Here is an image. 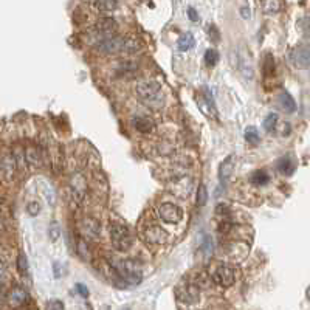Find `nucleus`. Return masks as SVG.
Returning <instances> with one entry per match:
<instances>
[{
    "mask_svg": "<svg viewBox=\"0 0 310 310\" xmlns=\"http://www.w3.org/2000/svg\"><path fill=\"white\" fill-rule=\"evenodd\" d=\"M135 93L140 99H143L148 106L160 107L161 101V86L157 81H140L135 86Z\"/></svg>",
    "mask_w": 310,
    "mask_h": 310,
    "instance_id": "f257e3e1",
    "label": "nucleus"
},
{
    "mask_svg": "<svg viewBox=\"0 0 310 310\" xmlns=\"http://www.w3.org/2000/svg\"><path fill=\"white\" fill-rule=\"evenodd\" d=\"M115 271L117 274L127 284H132V286H136L142 283L143 279V271L140 268V265L132 261V259H124V261H120L117 265H115Z\"/></svg>",
    "mask_w": 310,
    "mask_h": 310,
    "instance_id": "f03ea898",
    "label": "nucleus"
},
{
    "mask_svg": "<svg viewBox=\"0 0 310 310\" xmlns=\"http://www.w3.org/2000/svg\"><path fill=\"white\" fill-rule=\"evenodd\" d=\"M110 240L118 251H127L133 244L130 231L121 223H114L110 227Z\"/></svg>",
    "mask_w": 310,
    "mask_h": 310,
    "instance_id": "7ed1b4c3",
    "label": "nucleus"
},
{
    "mask_svg": "<svg viewBox=\"0 0 310 310\" xmlns=\"http://www.w3.org/2000/svg\"><path fill=\"white\" fill-rule=\"evenodd\" d=\"M124 41H126V38H121V36L104 38L95 44V48L102 54H123Z\"/></svg>",
    "mask_w": 310,
    "mask_h": 310,
    "instance_id": "20e7f679",
    "label": "nucleus"
},
{
    "mask_svg": "<svg viewBox=\"0 0 310 310\" xmlns=\"http://www.w3.org/2000/svg\"><path fill=\"white\" fill-rule=\"evenodd\" d=\"M118 31V23L115 19L112 17H101L96 25H95V44L104 38H110L115 36V33Z\"/></svg>",
    "mask_w": 310,
    "mask_h": 310,
    "instance_id": "39448f33",
    "label": "nucleus"
},
{
    "mask_svg": "<svg viewBox=\"0 0 310 310\" xmlns=\"http://www.w3.org/2000/svg\"><path fill=\"white\" fill-rule=\"evenodd\" d=\"M213 281L220 287H231L236 281V273L230 265H219L213 273Z\"/></svg>",
    "mask_w": 310,
    "mask_h": 310,
    "instance_id": "423d86ee",
    "label": "nucleus"
},
{
    "mask_svg": "<svg viewBox=\"0 0 310 310\" xmlns=\"http://www.w3.org/2000/svg\"><path fill=\"white\" fill-rule=\"evenodd\" d=\"M158 216L166 223H179L183 219V210L176 203H163L158 208Z\"/></svg>",
    "mask_w": 310,
    "mask_h": 310,
    "instance_id": "0eeeda50",
    "label": "nucleus"
},
{
    "mask_svg": "<svg viewBox=\"0 0 310 310\" xmlns=\"http://www.w3.org/2000/svg\"><path fill=\"white\" fill-rule=\"evenodd\" d=\"M70 192H72V199L76 203L84 202V197L87 194V182L81 174H73L70 180Z\"/></svg>",
    "mask_w": 310,
    "mask_h": 310,
    "instance_id": "6e6552de",
    "label": "nucleus"
},
{
    "mask_svg": "<svg viewBox=\"0 0 310 310\" xmlns=\"http://www.w3.org/2000/svg\"><path fill=\"white\" fill-rule=\"evenodd\" d=\"M177 298L182 301V302H186V304H195L200 298V290H199V286L195 284H185L183 287H179L177 289Z\"/></svg>",
    "mask_w": 310,
    "mask_h": 310,
    "instance_id": "1a4fd4ad",
    "label": "nucleus"
},
{
    "mask_svg": "<svg viewBox=\"0 0 310 310\" xmlns=\"http://www.w3.org/2000/svg\"><path fill=\"white\" fill-rule=\"evenodd\" d=\"M292 62L295 64V67L298 68H308V64H310V50L307 45H299L296 47L292 54Z\"/></svg>",
    "mask_w": 310,
    "mask_h": 310,
    "instance_id": "9d476101",
    "label": "nucleus"
},
{
    "mask_svg": "<svg viewBox=\"0 0 310 310\" xmlns=\"http://www.w3.org/2000/svg\"><path fill=\"white\" fill-rule=\"evenodd\" d=\"M145 237L149 244L160 245L169 239V234L161 227H158V225H149V227L145 230Z\"/></svg>",
    "mask_w": 310,
    "mask_h": 310,
    "instance_id": "9b49d317",
    "label": "nucleus"
},
{
    "mask_svg": "<svg viewBox=\"0 0 310 310\" xmlns=\"http://www.w3.org/2000/svg\"><path fill=\"white\" fill-rule=\"evenodd\" d=\"M81 228L84 231L87 237L90 239H98L101 234V227H99V222L93 217H84L81 220Z\"/></svg>",
    "mask_w": 310,
    "mask_h": 310,
    "instance_id": "f8f14e48",
    "label": "nucleus"
},
{
    "mask_svg": "<svg viewBox=\"0 0 310 310\" xmlns=\"http://www.w3.org/2000/svg\"><path fill=\"white\" fill-rule=\"evenodd\" d=\"M16 173V160L10 155L0 160V179L4 182H11Z\"/></svg>",
    "mask_w": 310,
    "mask_h": 310,
    "instance_id": "ddd939ff",
    "label": "nucleus"
},
{
    "mask_svg": "<svg viewBox=\"0 0 310 310\" xmlns=\"http://www.w3.org/2000/svg\"><path fill=\"white\" fill-rule=\"evenodd\" d=\"M234 166H236V157L234 155H228L225 158L219 167V177L220 180H228L234 171Z\"/></svg>",
    "mask_w": 310,
    "mask_h": 310,
    "instance_id": "4468645a",
    "label": "nucleus"
},
{
    "mask_svg": "<svg viewBox=\"0 0 310 310\" xmlns=\"http://www.w3.org/2000/svg\"><path fill=\"white\" fill-rule=\"evenodd\" d=\"M132 126L135 127V130L142 132V133H149L155 127L154 121L149 117H133L132 118Z\"/></svg>",
    "mask_w": 310,
    "mask_h": 310,
    "instance_id": "2eb2a0df",
    "label": "nucleus"
},
{
    "mask_svg": "<svg viewBox=\"0 0 310 310\" xmlns=\"http://www.w3.org/2000/svg\"><path fill=\"white\" fill-rule=\"evenodd\" d=\"M26 298H28V295H26V292L23 289L14 287L8 295V302H10L11 307H19L26 301Z\"/></svg>",
    "mask_w": 310,
    "mask_h": 310,
    "instance_id": "dca6fc26",
    "label": "nucleus"
},
{
    "mask_svg": "<svg viewBox=\"0 0 310 310\" xmlns=\"http://www.w3.org/2000/svg\"><path fill=\"white\" fill-rule=\"evenodd\" d=\"M278 101H279L281 107H283V110H286L287 114H292V112L296 110V102L292 98V95L287 93V92H281L279 96H278Z\"/></svg>",
    "mask_w": 310,
    "mask_h": 310,
    "instance_id": "f3484780",
    "label": "nucleus"
},
{
    "mask_svg": "<svg viewBox=\"0 0 310 310\" xmlns=\"http://www.w3.org/2000/svg\"><path fill=\"white\" fill-rule=\"evenodd\" d=\"M25 161L28 164H33V166H42L44 164L41 152L36 148H26V151H25Z\"/></svg>",
    "mask_w": 310,
    "mask_h": 310,
    "instance_id": "a211bd4d",
    "label": "nucleus"
},
{
    "mask_svg": "<svg viewBox=\"0 0 310 310\" xmlns=\"http://www.w3.org/2000/svg\"><path fill=\"white\" fill-rule=\"evenodd\" d=\"M93 7L99 13H110V11L117 10L118 2L117 0H93Z\"/></svg>",
    "mask_w": 310,
    "mask_h": 310,
    "instance_id": "6ab92c4d",
    "label": "nucleus"
},
{
    "mask_svg": "<svg viewBox=\"0 0 310 310\" xmlns=\"http://www.w3.org/2000/svg\"><path fill=\"white\" fill-rule=\"evenodd\" d=\"M262 10L265 14H276L283 10V2L281 0H262Z\"/></svg>",
    "mask_w": 310,
    "mask_h": 310,
    "instance_id": "aec40b11",
    "label": "nucleus"
},
{
    "mask_svg": "<svg viewBox=\"0 0 310 310\" xmlns=\"http://www.w3.org/2000/svg\"><path fill=\"white\" fill-rule=\"evenodd\" d=\"M278 169H279V171L283 173V174L290 176V174L295 171V163L292 161L290 157H283V158L278 161Z\"/></svg>",
    "mask_w": 310,
    "mask_h": 310,
    "instance_id": "412c9836",
    "label": "nucleus"
},
{
    "mask_svg": "<svg viewBox=\"0 0 310 310\" xmlns=\"http://www.w3.org/2000/svg\"><path fill=\"white\" fill-rule=\"evenodd\" d=\"M250 180H251L253 185L264 186V185H267V183L270 182V177H268V174H267L265 171H255V173L251 174Z\"/></svg>",
    "mask_w": 310,
    "mask_h": 310,
    "instance_id": "4be33fe9",
    "label": "nucleus"
},
{
    "mask_svg": "<svg viewBox=\"0 0 310 310\" xmlns=\"http://www.w3.org/2000/svg\"><path fill=\"white\" fill-rule=\"evenodd\" d=\"M177 45H179V50H180V51H188V50H191V48L194 47V36H192L191 33L183 35V36L179 39Z\"/></svg>",
    "mask_w": 310,
    "mask_h": 310,
    "instance_id": "5701e85b",
    "label": "nucleus"
},
{
    "mask_svg": "<svg viewBox=\"0 0 310 310\" xmlns=\"http://www.w3.org/2000/svg\"><path fill=\"white\" fill-rule=\"evenodd\" d=\"M17 268H19V273L22 276H28V273H30V267H28V259L26 256L23 255V253H20L19 258H17Z\"/></svg>",
    "mask_w": 310,
    "mask_h": 310,
    "instance_id": "b1692460",
    "label": "nucleus"
},
{
    "mask_svg": "<svg viewBox=\"0 0 310 310\" xmlns=\"http://www.w3.org/2000/svg\"><path fill=\"white\" fill-rule=\"evenodd\" d=\"M217 62H219V53L216 50H213V48L206 50V53H205V64L208 67H214Z\"/></svg>",
    "mask_w": 310,
    "mask_h": 310,
    "instance_id": "393cba45",
    "label": "nucleus"
},
{
    "mask_svg": "<svg viewBox=\"0 0 310 310\" xmlns=\"http://www.w3.org/2000/svg\"><path fill=\"white\" fill-rule=\"evenodd\" d=\"M208 202V189L205 185L199 186V191H197V205L199 206H205Z\"/></svg>",
    "mask_w": 310,
    "mask_h": 310,
    "instance_id": "a878e982",
    "label": "nucleus"
},
{
    "mask_svg": "<svg viewBox=\"0 0 310 310\" xmlns=\"http://www.w3.org/2000/svg\"><path fill=\"white\" fill-rule=\"evenodd\" d=\"M273 72H274V59L270 53H267L265 59H264V75L270 76V75H273Z\"/></svg>",
    "mask_w": 310,
    "mask_h": 310,
    "instance_id": "bb28decb",
    "label": "nucleus"
},
{
    "mask_svg": "<svg viewBox=\"0 0 310 310\" xmlns=\"http://www.w3.org/2000/svg\"><path fill=\"white\" fill-rule=\"evenodd\" d=\"M245 138H247V142L248 143H258L259 142V135H258V130H256V127H248L247 130H245Z\"/></svg>",
    "mask_w": 310,
    "mask_h": 310,
    "instance_id": "cd10ccee",
    "label": "nucleus"
},
{
    "mask_svg": "<svg viewBox=\"0 0 310 310\" xmlns=\"http://www.w3.org/2000/svg\"><path fill=\"white\" fill-rule=\"evenodd\" d=\"M276 123H278V115H276V114H270V115L264 120V129H265L267 132H271V130L274 129Z\"/></svg>",
    "mask_w": 310,
    "mask_h": 310,
    "instance_id": "c85d7f7f",
    "label": "nucleus"
},
{
    "mask_svg": "<svg viewBox=\"0 0 310 310\" xmlns=\"http://www.w3.org/2000/svg\"><path fill=\"white\" fill-rule=\"evenodd\" d=\"M48 236H50V239H51L53 242H56V240L59 239V236H61V228L58 227V223H56V222H53V223L50 225Z\"/></svg>",
    "mask_w": 310,
    "mask_h": 310,
    "instance_id": "c756f323",
    "label": "nucleus"
},
{
    "mask_svg": "<svg viewBox=\"0 0 310 310\" xmlns=\"http://www.w3.org/2000/svg\"><path fill=\"white\" fill-rule=\"evenodd\" d=\"M78 253H79V256H81L82 259H89V258H90V253H89L87 244L84 242L82 239L78 240Z\"/></svg>",
    "mask_w": 310,
    "mask_h": 310,
    "instance_id": "7c9ffc66",
    "label": "nucleus"
},
{
    "mask_svg": "<svg viewBox=\"0 0 310 310\" xmlns=\"http://www.w3.org/2000/svg\"><path fill=\"white\" fill-rule=\"evenodd\" d=\"M231 228H233V222H231L230 219H223V220L220 222L219 231H220V233H223V234H227V233H230V231H231Z\"/></svg>",
    "mask_w": 310,
    "mask_h": 310,
    "instance_id": "2f4dec72",
    "label": "nucleus"
},
{
    "mask_svg": "<svg viewBox=\"0 0 310 310\" xmlns=\"http://www.w3.org/2000/svg\"><path fill=\"white\" fill-rule=\"evenodd\" d=\"M26 210H28V214H30V216H38L39 211H41V205L36 200H33V202L28 203Z\"/></svg>",
    "mask_w": 310,
    "mask_h": 310,
    "instance_id": "473e14b6",
    "label": "nucleus"
},
{
    "mask_svg": "<svg viewBox=\"0 0 310 310\" xmlns=\"http://www.w3.org/2000/svg\"><path fill=\"white\" fill-rule=\"evenodd\" d=\"M8 279V270L7 265L4 264V261H0V286L5 284V281Z\"/></svg>",
    "mask_w": 310,
    "mask_h": 310,
    "instance_id": "72a5a7b5",
    "label": "nucleus"
},
{
    "mask_svg": "<svg viewBox=\"0 0 310 310\" xmlns=\"http://www.w3.org/2000/svg\"><path fill=\"white\" fill-rule=\"evenodd\" d=\"M48 308L50 310H64V304L61 301H58V299H53V301H50Z\"/></svg>",
    "mask_w": 310,
    "mask_h": 310,
    "instance_id": "f704fd0d",
    "label": "nucleus"
},
{
    "mask_svg": "<svg viewBox=\"0 0 310 310\" xmlns=\"http://www.w3.org/2000/svg\"><path fill=\"white\" fill-rule=\"evenodd\" d=\"M76 290H78V293H79L81 296H84V298H87V296H89V289H87L86 286L76 284Z\"/></svg>",
    "mask_w": 310,
    "mask_h": 310,
    "instance_id": "c9c22d12",
    "label": "nucleus"
},
{
    "mask_svg": "<svg viewBox=\"0 0 310 310\" xmlns=\"http://www.w3.org/2000/svg\"><path fill=\"white\" fill-rule=\"evenodd\" d=\"M188 16H189V19H191L192 22H197V20H199V16H197V13H195L194 8H188Z\"/></svg>",
    "mask_w": 310,
    "mask_h": 310,
    "instance_id": "e433bc0d",
    "label": "nucleus"
},
{
    "mask_svg": "<svg viewBox=\"0 0 310 310\" xmlns=\"http://www.w3.org/2000/svg\"><path fill=\"white\" fill-rule=\"evenodd\" d=\"M240 13H242V17H244V19H250V10H248V8H242Z\"/></svg>",
    "mask_w": 310,
    "mask_h": 310,
    "instance_id": "4c0bfd02",
    "label": "nucleus"
}]
</instances>
